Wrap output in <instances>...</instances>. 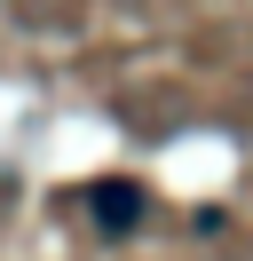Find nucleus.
I'll return each instance as SVG.
<instances>
[{
	"mask_svg": "<svg viewBox=\"0 0 253 261\" xmlns=\"http://www.w3.org/2000/svg\"><path fill=\"white\" fill-rule=\"evenodd\" d=\"M142 214H150V190H142L135 174H103V182H87V222L103 229V238H127Z\"/></svg>",
	"mask_w": 253,
	"mask_h": 261,
	"instance_id": "f257e3e1",
	"label": "nucleus"
}]
</instances>
